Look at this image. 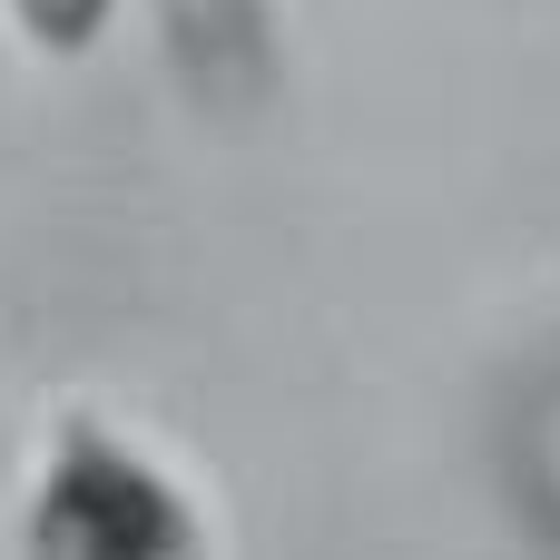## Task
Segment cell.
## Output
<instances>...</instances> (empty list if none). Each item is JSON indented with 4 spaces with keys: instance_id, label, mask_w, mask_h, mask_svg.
<instances>
[{
    "instance_id": "obj_1",
    "label": "cell",
    "mask_w": 560,
    "mask_h": 560,
    "mask_svg": "<svg viewBox=\"0 0 560 560\" xmlns=\"http://www.w3.org/2000/svg\"><path fill=\"white\" fill-rule=\"evenodd\" d=\"M20 560H217V532L158 443L59 404L20 482Z\"/></svg>"
},
{
    "instance_id": "obj_2",
    "label": "cell",
    "mask_w": 560,
    "mask_h": 560,
    "mask_svg": "<svg viewBox=\"0 0 560 560\" xmlns=\"http://www.w3.org/2000/svg\"><path fill=\"white\" fill-rule=\"evenodd\" d=\"M118 10H128V0H0V30H10L20 59H39V69H79V59L108 49Z\"/></svg>"
}]
</instances>
